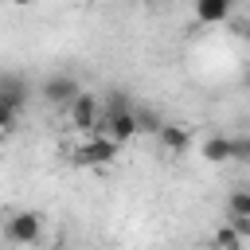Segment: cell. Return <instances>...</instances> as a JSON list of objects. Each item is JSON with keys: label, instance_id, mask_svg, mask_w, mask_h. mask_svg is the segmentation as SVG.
Returning a JSON list of instances; mask_svg holds the SVG:
<instances>
[{"label": "cell", "instance_id": "cell-1", "mask_svg": "<svg viewBox=\"0 0 250 250\" xmlns=\"http://www.w3.org/2000/svg\"><path fill=\"white\" fill-rule=\"evenodd\" d=\"M78 94H82V86H78V78H74V74H66V70L51 74V78L39 86V98H43L47 105H59V109H70Z\"/></svg>", "mask_w": 250, "mask_h": 250}, {"label": "cell", "instance_id": "cell-2", "mask_svg": "<svg viewBox=\"0 0 250 250\" xmlns=\"http://www.w3.org/2000/svg\"><path fill=\"white\" fill-rule=\"evenodd\" d=\"M117 148H121L117 141H109L105 133H94V137H86V145H78L74 160L86 164V168H105V164L117 160Z\"/></svg>", "mask_w": 250, "mask_h": 250}, {"label": "cell", "instance_id": "cell-3", "mask_svg": "<svg viewBox=\"0 0 250 250\" xmlns=\"http://www.w3.org/2000/svg\"><path fill=\"white\" fill-rule=\"evenodd\" d=\"M39 230H43V219L35 211H16L8 223H4V238L16 242V246H35L39 242Z\"/></svg>", "mask_w": 250, "mask_h": 250}, {"label": "cell", "instance_id": "cell-4", "mask_svg": "<svg viewBox=\"0 0 250 250\" xmlns=\"http://www.w3.org/2000/svg\"><path fill=\"white\" fill-rule=\"evenodd\" d=\"M66 113H70V125H74V129H82V133H90V137H94V133H98V125H102V105H98V98H94V94H78V98H74V105H70Z\"/></svg>", "mask_w": 250, "mask_h": 250}, {"label": "cell", "instance_id": "cell-5", "mask_svg": "<svg viewBox=\"0 0 250 250\" xmlns=\"http://www.w3.org/2000/svg\"><path fill=\"white\" fill-rule=\"evenodd\" d=\"M27 94H31V90H27V82H23L20 74H0V102H4L8 109L20 113V109L27 105Z\"/></svg>", "mask_w": 250, "mask_h": 250}, {"label": "cell", "instance_id": "cell-6", "mask_svg": "<svg viewBox=\"0 0 250 250\" xmlns=\"http://www.w3.org/2000/svg\"><path fill=\"white\" fill-rule=\"evenodd\" d=\"M168 152H188V145H191V133H188V125H168L164 121V129H160V137H156Z\"/></svg>", "mask_w": 250, "mask_h": 250}, {"label": "cell", "instance_id": "cell-7", "mask_svg": "<svg viewBox=\"0 0 250 250\" xmlns=\"http://www.w3.org/2000/svg\"><path fill=\"white\" fill-rule=\"evenodd\" d=\"M230 16V4L227 0H199L195 4V20L199 23H223Z\"/></svg>", "mask_w": 250, "mask_h": 250}, {"label": "cell", "instance_id": "cell-8", "mask_svg": "<svg viewBox=\"0 0 250 250\" xmlns=\"http://www.w3.org/2000/svg\"><path fill=\"white\" fill-rule=\"evenodd\" d=\"M199 152H203L207 164H227L230 160V137H207Z\"/></svg>", "mask_w": 250, "mask_h": 250}, {"label": "cell", "instance_id": "cell-9", "mask_svg": "<svg viewBox=\"0 0 250 250\" xmlns=\"http://www.w3.org/2000/svg\"><path fill=\"white\" fill-rule=\"evenodd\" d=\"M227 219H250V188L230 191V199H227Z\"/></svg>", "mask_w": 250, "mask_h": 250}, {"label": "cell", "instance_id": "cell-10", "mask_svg": "<svg viewBox=\"0 0 250 250\" xmlns=\"http://www.w3.org/2000/svg\"><path fill=\"white\" fill-rule=\"evenodd\" d=\"M160 129H164V121H160L156 113L137 109V133H145V137H160Z\"/></svg>", "mask_w": 250, "mask_h": 250}, {"label": "cell", "instance_id": "cell-11", "mask_svg": "<svg viewBox=\"0 0 250 250\" xmlns=\"http://www.w3.org/2000/svg\"><path fill=\"white\" fill-rule=\"evenodd\" d=\"M211 242H215V250H242V238H238V234H234L227 223L215 230V238H211Z\"/></svg>", "mask_w": 250, "mask_h": 250}, {"label": "cell", "instance_id": "cell-12", "mask_svg": "<svg viewBox=\"0 0 250 250\" xmlns=\"http://www.w3.org/2000/svg\"><path fill=\"white\" fill-rule=\"evenodd\" d=\"M230 160L250 164V137H230Z\"/></svg>", "mask_w": 250, "mask_h": 250}, {"label": "cell", "instance_id": "cell-13", "mask_svg": "<svg viewBox=\"0 0 250 250\" xmlns=\"http://www.w3.org/2000/svg\"><path fill=\"white\" fill-rule=\"evenodd\" d=\"M227 227H230L238 238H250V219H227Z\"/></svg>", "mask_w": 250, "mask_h": 250}, {"label": "cell", "instance_id": "cell-14", "mask_svg": "<svg viewBox=\"0 0 250 250\" xmlns=\"http://www.w3.org/2000/svg\"><path fill=\"white\" fill-rule=\"evenodd\" d=\"M16 117H20V113H16V109H8V105L0 102V129H12V125H16Z\"/></svg>", "mask_w": 250, "mask_h": 250}, {"label": "cell", "instance_id": "cell-15", "mask_svg": "<svg viewBox=\"0 0 250 250\" xmlns=\"http://www.w3.org/2000/svg\"><path fill=\"white\" fill-rule=\"evenodd\" d=\"M246 82H250V78H246Z\"/></svg>", "mask_w": 250, "mask_h": 250}]
</instances>
